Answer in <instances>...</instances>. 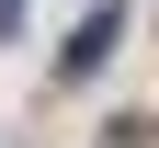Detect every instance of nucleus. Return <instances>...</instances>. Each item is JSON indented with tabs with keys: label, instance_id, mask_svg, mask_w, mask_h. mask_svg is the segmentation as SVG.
Wrapping results in <instances>:
<instances>
[{
	"label": "nucleus",
	"instance_id": "1",
	"mask_svg": "<svg viewBox=\"0 0 159 148\" xmlns=\"http://www.w3.org/2000/svg\"><path fill=\"white\" fill-rule=\"evenodd\" d=\"M114 34H125V12H91V23H80L68 46H57V80H91V69L114 57Z\"/></svg>",
	"mask_w": 159,
	"mask_h": 148
},
{
	"label": "nucleus",
	"instance_id": "2",
	"mask_svg": "<svg viewBox=\"0 0 159 148\" xmlns=\"http://www.w3.org/2000/svg\"><path fill=\"white\" fill-rule=\"evenodd\" d=\"M102 148H148V125H102Z\"/></svg>",
	"mask_w": 159,
	"mask_h": 148
}]
</instances>
